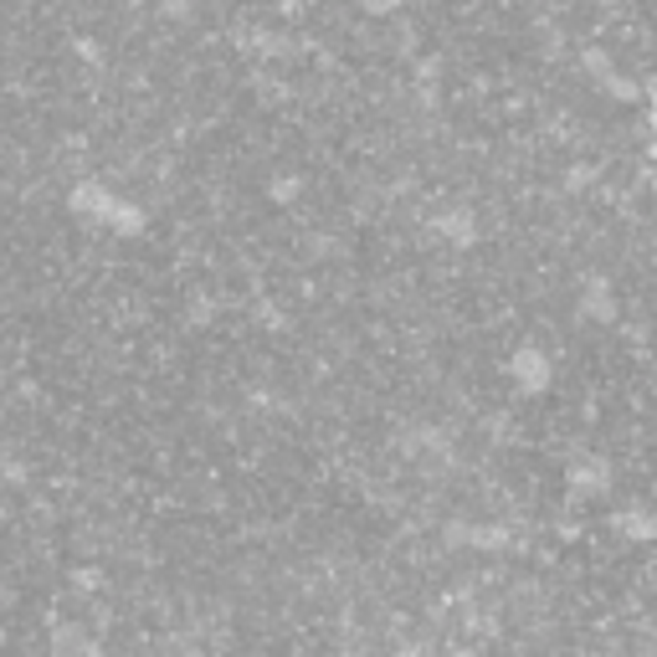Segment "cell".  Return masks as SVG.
<instances>
[{
	"instance_id": "obj_1",
	"label": "cell",
	"mask_w": 657,
	"mask_h": 657,
	"mask_svg": "<svg viewBox=\"0 0 657 657\" xmlns=\"http://www.w3.org/2000/svg\"><path fill=\"white\" fill-rule=\"evenodd\" d=\"M612 463L601 457V452H581L575 463H570V473H566V483H570V493L575 498H601V493H612Z\"/></svg>"
},
{
	"instance_id": "obj_2",
	"label": "cell",
	"mask_w": 657,
	"mask_h": 657,
	"mask_svg": "<svg viewBox=\"0 0 657 657\" xmlns=\"http://www.w3.org/2000/svg\"><path fill=\"white\" fill-rule=\"evenodd\" d=\"M508 375H514V386H519L524 396H539V390H550L554 365H550V355H545V349L524 344V349H514V359H508Z\"/></svg>"
},
{
	"instance_id": "obj_3",
	"label": "cell",
	"mask_w": 657,
	"mask_h": 657,
	"mask_svg": "<svg viewBox=\"0 0 657 657\" xmlns=\"http://www.w3.org/2000/svg\"><path fill=\"white\" fill-rule=\"evenodd\" d=\"M437 231H442V237H448L452 247H473V237H478V231H473V216H467V211H448V216H437Z\"/></svg>"
},
{
	"instance_id": "obj_4",
	"label": "cell",
	"mask_w": 657,
	"mask_h": 657,
	"mask_svg": "<svg viewBox=\"0 0 657 657\" xmlns=\"http://www.w3.org/2000/svg\"><path fill=\"white\" fill-rule=\"evenodd\" d=\"M581 309H585L591 319H601V324H612V319H616L612 288H606V283H591V288H585V299H581Z\"/></svg>"
},
{
	"instance_id": "obj_5",
	"label": "cell",
	"mask_w": 657,
	"mask_h": 657,
	"mask_svg": "<svg viewBox=\"0 0 657 657\" xmlns=\"http://www.w3.org/2000/svg\"><path fill=\"white\" fill-rule=\"evenodd\" d=\"M616 529H622V535H632V539H657V514H637V508H632V514H622V519H616Z\"/></svg>"
},
{
	"instance_id": "obj_6",
	"label": "cell",
	"mask_w": 657,
	"mask_h": 657,
	"mask_svg": "<svg viewBox=\"0 0 657 657\" xmlns=\"http://www.w3.org/2000/svg\"><path fill=\"white\" fill-rule=\"evenodd\" d=\"M359 6H365L370 15H396V11L406 6V0H359Z\"/></svg>"
},
{
	"instance_id": "obj_7",
	"label": "cell",
	"mask_w": 657,
	"mask_h": 657,
	"mask_svg": "<svg viewBox=\"0 0 657 657\" xmlns=\"http://www.w3.org/2000/svg\"><path fill=\"white\" fill-rule=\"evenodd\" d=\"M647 119H653V123H657V88H653V93H647Z\"/></svg>"
},
{
	"instance_id": "obj_8",
	"label": "cell",
	"mask_w": 657,
	"mask_h": 657,
	"mask_svg": "<svg viewBox=\"0 0 657 657\" xmlns=\"http://www.w3.org/2000/svg\"><path fill=\"white\" fill-rule=\"evenodd\" d=\"M653 160H657V123H653Z\"/></svg>"
}]
</instances>
